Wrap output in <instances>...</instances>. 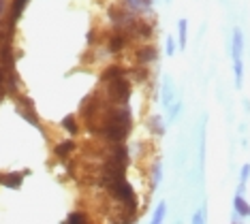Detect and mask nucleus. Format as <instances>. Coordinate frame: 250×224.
I'll return each instance as SVG.
<instances>
[{
	"label": "nucleus",
	"instance_id": "obj_1",
	"mask_svg": "<svg viewBox=\"0 0 250 224\" xmlns=\"http://www.w3.org/2000/svg\"><path fill=\"white\" fill-rule=\"evenodd\" d=\"M133 130V111H130V105L124 102V105H109L105 107L103 116L99 118V122L92 128L94 135H99L103 141L107 143H124V139L130 135Z\"/></svg>",
	"mask_w": 250,
	"mask_h": 224
},
{
	"label": "nucleus",
	"instance_id": "obj_2",
	"mask_svg": "<svg viewBox=\"0 0 250 224\" xmlns=\"http://www.w3.org/2000/svg\"><path fill=\"white\" fill-rule=\"evenodd\" d=\"M130 92H133V81L128 77H120L105 83L103 96L113 105H124V102L130 101Z\"/></svg>",
	"mask_w": 250,
	"mask_h": 224
},
{
	"label": "nucleus",
	"instance_id": "obj_3",
	"mask_svg": "<svg viewBox=\"0 0 250 224\" xmlns=\"http://www.w3.org/2000/svg\"><path fill=\"white\" fill-rule=\"evenodd\" d=\"M133 58H135V64L139 66H150L158 60V49L154 43H141L139 47H135L133 51Z\"/></svg>",
	"mask_w": 250,
	"mask_h": 224
},
{
	"label": "nucleus",
	"instance_id": "obj_4",
	"mask_svg": "<svg viewBox=\"0 0 250 224\" xmlns=\"http://www.w3.org/2000/svg\"><path fill=\"white\" fill-rule=\"evenodd\" d=\"M130 45V39H128V34H124L120 30H113L109 37H107V41H105V47L109 54L113 56H118V54H122L124 49H126Z\"/></svg>",
	"mask_w": 250,
	"mask_h": 224
},
{
	"label": "nucleus",
	"instance_id": "obj_5",
	"mask_svg": "<svg viewBox=\"0 0 250 224\" xmlns=\"http://www.w3.org/2000/svg\"><path fill=\"white\" fill-rule=\"evenodd\" d=\"M178 101V92H175V83L171 79V75H165L163 77V83H161V102L163 107H171L173 102Z\"/></svg>",
	"mask_w": 250,
	"mask_h": 224
},
{
	"label": "nucleus",
	"instance_id": "obj_6",
	"mask_svg": "<svg viewBox=\"0 0 250 224\" xmlns=\"http://www.w3.org/2000/svg\"><path fill=\"white\" fill-rule=\"evenodd\" d=\"M122 7L128 9L133 15H150L152 7H154V0H122Z\"/></svg>",
	"mask_w": 250,
	"mask_h": 224
},
{
	"label": "nucleus",
	"instance_id": "obj_7",
	"mask_svg": "<svg viewBox=\"0 0 250 224\" xmlns=\"http://www.w3.org/2000/svg\"><path fill=\"white\" fill-rule=\"evenodd\" d=\"M229 51H231V62L233 60H242V56H244V32L240 30V28H233Z\"/></svg>",
	"mask_w": 250,
	"mask_h": 224
},
{
	"label": "nucleus",
	"instance_id": "obj_8",
	"mask_svg": "<svg viewBox=\"0 0 250 224\" xmlns=\"http://www.w3.org/2000/svg\"><path fill=\"white\" fill-rule=\"evenodd\" d=\"M120 77H126V68L122 64H109L101 73V81L107 83V81H113V79H120Z\"/></svg>",
	"mask_w": 250,
	"mask_h": 224
},
{
	"label": "nucleus",
	"instance_id": "obj_9",
	"mask_svg": "<svg viewBox=\"0 0 250 224\" xmlns=\"http://www.w3.org/2000/svg\"><path fill=\"white\" fill-rule=\"evenodd\" d=\"M75 147H77V143L73 141V139H64V141H60L58 145L54 147V154H56V158L66 160V158H69L73 152H75Z\"/></svg>",
	"mask_w": 250,
	"mask_h": 224
},
{
	"label": "nucleus",
	"instance_id": "obj_10",
	"mask_svg": "<svg viewBox=\"0 0 250 224\" xmlns=\"http://www.w3.org/2000/svg\"><path fill=\"white\" fill-rule=\"evenodd\" d=\"M147 128H150L152 135L163 137L165 133H167V122H165L161 116H150L147 118Z\"/></svg>",
	"mask_w": 250,
	"mask_h": 224
},
{
	"label": "nucleus",
	"instance_id": "obj_11",
	"mask_svg": "<svg viewBox=\"0 0 250 224\" xmlns=\"http://www.w3.org/2000/svg\"><path fill=\"white\" fill-rule=\"evenodd\" d=\"M0 183L18 190V188H21V183H24V173H2L0 175Z\"/></svg>",
	"mask_w": 250,
	"mask_h": 224
},
{
	"label": "nucleus",
	"instance_id": "obj_12",
	"mask_svg": "<svg viewBox=\"0 0 250 224\" xmlns=\"http://www.w3.org/2000/svg\"><path fill=\"white\" fill-rule=\"evenodd\" d=\"M233 211H235L240 218H250V203L242 194H235L233 197Z\"/></svg>",
	"mask_w": 250,
	"mask_h": 224
},
{
	"label": "nucleus",
	"instance_id": "obj_13",
	"mask_svg": "<svg viewBox=\"0 0 250 224\" xmlns=\"http://www.w3.org/2000/svg\"><path fill=\"white\" fill-rule=\"evenodd\" d=\"M178 49H182L184 51L186 49V45H188V21L182 17V20L178 21Z\"/></svg>",
	"mask_w": 250,
	"mask_h": 224
},
{
	"label": "nucleus",
	"instance_id": "obj_14",
	"mask_svg": "<svg viewBox=\"0 0 250 224\" xmlns=\"http://www.w3.org/2000/svg\"><path fill=\"white\" fill-rule=\"evenodd\" d=\"M28 2H30V0H13V2H11V13H9V21H11V24H15V21L21 17V13H24V9H26Z\"/></svg>",
	"mask_w": 250,
	"mask_h": 224
},
{
	"label": "nucleus",
	"instance_id": "obj_15",
	"mask_svg": "<svg viewBox=\"0 0 250 224\" xmlns=\"http://www.w3.org/2000/svg\"><path fill=\"white\" fill-rule=\"evenodd\" d=\"M233 83L237 90L244 85V60H233Z\"/></svg>",
	"mask_w": 250,
	"mask_h": 224
},
{
	"label": "nucleus",
	"instance_id": "obj_16",
	"mask_svg": "<svg viewBox=\"0 0 250 224\" xmlns=\"http://www.w3.org/2000/svg\"><path fill=\"white\" fill-rule=\"evenodd\" d=\"M182 109H184V102H182V99H178V101H175L171 107H167V124H173L175 120L180 118Z\"/></svg>",
	"mask_w": 250,
	"mask_h": 224
},
{
	"label": "nucleus",
	"instance_id": "obj_17",
	"mask_svg": "<svg viewBox=\"0 0 250 224\" xmlns=\"http://www.w3.org/2000/svg\"><path fill=\"white\" fill-rule=\"evenodd\" d=\"M165 216H167V203L161 201V203L156 205V209H154V214H152V218H150V224H163L165 222Z\"/></svg>",
	"mask_w": 250,
	"mask_h": 224
},
{
	"label": "nucleus",
	"instance_id": "obj_18",
	"mask_svg": "<svg viewBox=\"0 0 250 224\" xmlns=\"http://www.w3.org/2000/svg\"><path fill=\"white\" fill-rule=\"evenodd\" d=\"M62 128H64L69 135H77V133H79L77 118L73 116V113H71V116H64V118H62Z\"/></svg>",
	"mask_w": 250,
	"mask_h": 224
},
{
	"label": "nucleus",
	"instance_id": "obj_19",
	"mask_svg": "<svg viewBox=\"0 0 250 224\" xmlns=\"http://www.w3.org/2000/svg\"><path fill=\"white\" fill-rule=\"evenodd\" d=\"M64 224H90L88 218L83 211H73V214H69V218L64 220Z\"/></svg>",
	"mask_w": 250,
	"mask_h": 224
},
{
	"label": "nucleus",
	"instance_id": "obj_20",
	"mask_svg": "<svg viewBox=\"0 0 250 224\" xmlns=\"http://www.w3.org/2000/svg\"><path fill=\"white\" fill-rule=\"evenodd\" d=\"M190 224H208V211H206V205H201L195 214L190 218Z\"/></svg>",
	"mask_w": 250,
	"mask_h": 224
},
{
	"label": "nucleus",
	"instance_id": "obj_21",
	"mask_svg": "<svg viewBox=\"0 0 250 224\" xmlns=\"http://www.w3.org/2000/svg\"><path fill=\"white\" fill-rule=\"evenodd\" d=\"M161 180H163V164L161 163H154L152 164V186H158L161 183Z\"/></svg>",
	"mask_w": 250,
	"mask_h": 224
},
{
	"label": "nucleus",
	"instance_id": "obj_22",
	"mask_svg": "<svg viewBox=\"0 0 250 224\" xmlns=\"http://www.w3.org/2000/svg\"><path fill=\"white\" fill-rule=\"evenodd\" d=\"M175 51H178V41L173 37H167L165 39V54L171 58V56H175Z\"/></svg>",
	"mask_w": 250,
	"mask_h": 224
},
{
	"label": "nucleus",
	"instance_id": "obj_23",
	"mask_svg": "<svg viewBox=\"0 0 250 224\" xmlns=\"http://www.w3.org/2000/svg\"><path fill=\"white\" fill-rule=\"evenodd\" d=\"M250 180V164H244L240 171V183H248Z\"/></svg>",
	"mask_w": 250,
	"mask_h": 224
},
{
	"label": "nucleus",
	"instance_id": "obj_24",
	"mask_svg": "<svg viewBox=\"0 0 250 224\" xmlns=\"http://www.w3.org/2000/svg\"><path fill=\"white\" fill-rule=\"evenodd\" d=\"M4 77H7V71L0 66V94H4Z\"/></svg>",
	"mask_w": 250,
	"mask_h": 224
},
{
	"label": "nucleus",
	"instance_id": "obj_25",
	"mask_svg": "<svg viewBox=\"0 0 250 224\" xmlns=\"http://www.w3.org/2000/svg\"><path fill=\"white\" fill-rule=\"evenodd\" d=\"M2 96H4V94H0V101H2Z\"/></svg>",
	"mask_w": 250,
	"mask_h": 224
},
{
	"label": "nucleus",
	"instance_id": "obj_26",
	"mask_svg": "<svg viewBox=\"0 0 250 224\" xmlns=\"http://www.w3.org/2000/svg\"><path fill=\"white\" fill-rule=\"evenodd\" d=\"M231 224H240V222H231Z\"/></svg>",
	"mask_w": 250,
	"mask_h": 224
}]
</instances>
